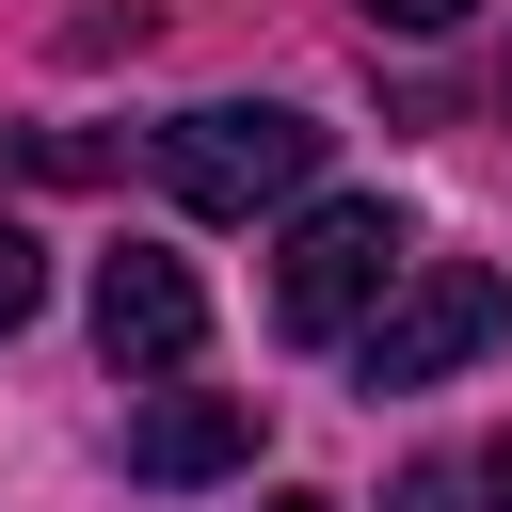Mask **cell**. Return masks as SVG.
I'll return each instance as SVG.
<instances>
[{"mask_svg": "<svg viewBox=\"0 0 512 512\" xmlns=\"http://www.w3.org/2000/svg\"><path fill=\"white\" fill-rule=\"evenodd\" d=\"M496 336H512V288H496L480 256H400V288L352 320V384L400 400V384H448V368L496 352Z\"/></svg>", "mask_w": 512, "mask_h": 512, "instance_id": "cell-3", "label": "cell"}, {"mask_svg": "<svg viewBox=\"0 0 512 512\" xmlns=\"http://www.w3.org/2000/svg\"><path fill=\"white\" fill-rule=\"evenodd\" d=\"M256 512H320V496H256Z\"/></svg>", "mask_w": 512, "mask_h": 512, "instance_id": "cell-9", "label": "cell"}, {"mask_svg": "<svg viewBox=\"0 0 512 512\" xmlns=\"http://www.w3.org/2000/svg\"><path fill=\"white\" fill-rule=\"evenodd\" d=\"M480 496H496V512H512V448H480Z\"/></svg>", "mask_w": 512, "mask_h": 512, "instance_id": "cell-8", "label": "cell"}, {"mask_svg": "<svg viewBox=\"0 0 512 512\" xmlns=\"http://www.w3.org/2000/svg\"><path fill=\"white\" fill-rule=\"evenodd\" d=\"M400 208L384 192H320V208H288V256H272V336H304V352H336L384 288H400Z\"/></svg>", "mask_w": 512, "mask_h": 512, "instance_id": "cell-2", "label": "cell"}, {"mask_svg": "<svg viewBox=\"0 0 512 512\" xmlns=\"http://www.w3.org/2000/svg\"><path fill=\"white\" fill-rule=\"evenodd\" d=\"M352 16H368V32H416V48H432V32H464V0H352Z\"/></svg>", "mask_w": 512, "mask_h": 512, "instance_id": "cell-7", "label": "cell"}, {"mask_svg": "<svg viewBox=\"0 0 512 512\" xmlns=\"http://www.w3.org/2000/svg\"><path fill=\"white\" fill-rule=\"evenodd\" d=\"M192 336H208V288H192V256H160V240H128V256H96V352H112L128 384H160V368H192Z\"/></svg>", "mask_w": 512, "mask_h": 512, "instance_id": "cell-4", "label": "cell"}, {"mask_svg": "<svg viewBox=\"0 0 512 512\" xmlns=\"http://www.w3.org/2000/svg\"><path fill=\"white\" fill-rule=\"evenodd\" d=\"M32 304H48V240H32V224H16V208H0V336H16V320H32Z\"/></svg>", "mask_w": 512, "mask_h": 512, "instance_id": "cell-6", "label": "cell"}, {"mask_svg": "<svg viewBox=\"0 0 512 512\" xmlns=\"http://www.w3.org/2000/svg\"><path fill=\"white\" fill-rule=\"evenodd\" d=\"M224 464H256V400L240 384H160L128 416V480H224Z\"/></svg>", "mask_w": 512, "mask_h": 512, "instance_id": "cell-5", "label": "cell"}, {"mask_svg": "<svg viewBox=\"0 0 512 512\" xmlns=\"http://www.w3.org/2000/svg\"><path fill=\"white\" fill-rule=\"evenodd\" d=\"M160 176H176V208L256 224V208H288V192L320 176V112H288V96H208V112L160 128Z\"/></svg>", "mask_w": 512, "mask_h": 512, "instance_id": "cell-1", "label": "cell"}]
</instances>
